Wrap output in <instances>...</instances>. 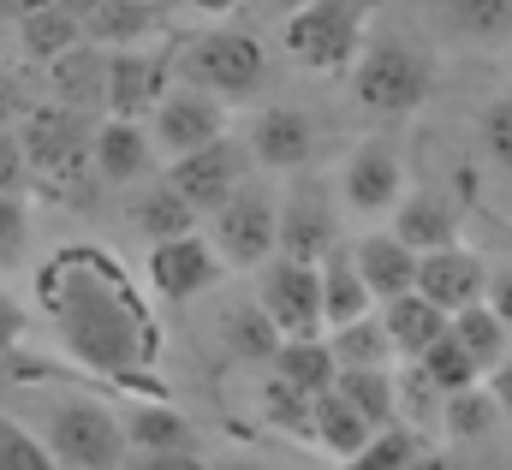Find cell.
<instances>
[{
  "label": "cell",
  "instance_id": "10",
  "mask_svg": "<svg viewBox=\"0 0 512 470\" xmlns=\"http://www.w3.org/2000/svg\"><path fill=\"white\" fill-rule=\"evenodd\" d=\"M149 143H155V155H191V149H203V143H215L221 131H227V102H215L209 90H191V84H167L161 90V102L149 108Z\"/></svg>",
  "mask_w": 512,
  "mask_h": 470
},
{
  "label": "cell",
  "instance_id": "15",
  "mask_svg": "<svg viewBox=\"0 0 512 470\" xmlns=\"http://www.w3.org/2000/svg\"><path fill=\"white\" fill-rule=\"evenodd\" d=\"M155 143H149V131H143V119H96V131H90V173L102 179V185H143V179H155Z\"/></svg>",
  "mask_w": 512,
  "mask_h": 470
},
{
  "label": "cell",
  "instance_id": "19",
  "mask_svg": "<svg viewBox=\"0 0 512 470\" xmlns=\"http://www.w3.org/2000/svg\"><path fill=\"white\" fill-rule=\"evenodd\" d=\"M352 268H358L364 292H370L376 304H387V298L411 292V280H417V250L399 244L393 233H364L352 244Z\"/></svg>",
  "mask_w": 512,
  "mask_h": 470
},
{
  "label": "cell",
  "instance_id": "51",
  "mask_svg": "<svg viewBox=\"0 0 512 470\" xmlns=\"http://www.w3.org/2000/svg\"><path fill=\"white\" fill-rule=\"evenodd\" d=\"M209 470H262V465H251V459H215Z\"/></svg>",
  "mask_w": 512,
  "mask_h": 470
},
{
  "label": "cell",
  "instance_id": "29",
  "mask_svg": "<svg viewBox=\"0 0 512 470\" xmlns=\"http://www.w3.org/2000/svg\"><path fill=\"white\" fill-rule=\"evenodd\" d=\"M221 346L239 357V363H268L280 352V328L262 316V304L245 298V304H227L221 310Z\"/></svg>",
  "mask_w": 512,
  "mask_h": 470
},
{
  "label": "cell",
  "instance_id": "42",
  "mask_svg": "<svg viewBox=\"0 0 512 470\" xmlns=\"http://www.w3.org/2000/svg\"><path fill=\"white\" fill-rule=\"evenodd\" d=\"M24 191H30V167H24L18 131L0 125V197H24Z\"/></svg>",
  "mask_w": 512,
  "mask_h": 470
},
{
  "label": "cell",
  "instance_id": "32",
  "mask_svg": "<svg viewBox=\"0 0 512 470\" xmlns=\"http://www.w3.org/2000/svg\"><path fill=\"white\" fill-rule=\"evenodd\" d=\"M441 30L459 42H495L512 30V0H435Z\"/></svg>",
  "mask_w": 512,
  "mask_h": 470
},
{
  "label": "cell",
  "instance_id": "22",
  "mask_svg": "<svg viewBox=\"0 0 512 470\" xmlns=\"http://www.w3.org/2000/svg\"><path fill=\"white\" fill-rule=\"evenodd\" d=\"M48 90H54V102L78 108V114H96L102 108V90H108V48L78 42V48L54 54L48 60Z\"/></svg>",
  "mask_w": 512,
  "mask_h": 470
},
{
  "label": "cell",
  "instance_id": "45",
  "mask_svg": "<svg viewBox=\"0 0 512 470\" xmlns=\"http://www.w3.org/2000/svg\"><path fill=\"white\" fill-rule=\"evenodd\" d=\"M131 470H209V459H197L191 447H179V453H137Z\"/></svg>",
  "mask_w": 512,
  "mask_h": 470
},
{
  "label": "cell",
  "instance_id": "39",
  "mask_svg": "<svg viewBox=\"0 0 512 470\" xmlns=\"http://www.w3.org/2000/svg\"><path fill=\"white\" fill-rule=\"evenodd\" d=\"M0 470H60L42 435H30L18 417H0Z\"/></svg>",
  "mask_w": 512,
  "mask_h": 470
},
{
  "label": "cell",
  "instance_id": "2",
  "mask_svg": "<svg viewBox=\"0 0 512 470\" xmlns=\"http://www.w3.org/2000/svg\"><path fill=\"white\" fill-rule=\"evenodd\" d=\"M429 90H435V60L411 36H376L352 60V96H358L364 114L376 119L417 114L429 102Z\"/></svg>",
  "mask_w": 512,
  "mask_h": 470
},
{
  "label": "cell",
  "instance_id": "3",
  "mask_svg": "<svg viewBox=\"0 0 512 470\" xmlns=\"http://www.w3.org/2000/svg\"><path fill=\"white\" fill-rule=\"evenodd\" d=\"M370 0H304L292 18H280V42H286V54L304 66V72H316V78H340V72H352V60H358V48L370 42Z\"/></svg>",
  "mask_w": 512,
  "mask_h": 470
},
{
  "label": "cell",
  "instance_id": "37",
  "mask_svg": "<svg viewBox=\"0 0 512 470\" xmlns=\"http://www.w3.org/2000/svg\"><path fill=\"white\" fill-rule=\"evenodd\" d=\"M417 369H423V375H429V381H435L441 393H459V387H471V381H483V369L471 363V352H465V346H459L453 334H441V340H435L429 352L417 357Z\"/></svg>",
  "mask_w": 512,
  "mask_h": 470
},
{
  "label": "cell",
  "instance_id": "49",
  "mask_svg": "<svg viewBox=\"0 0 512 470\" xmlns=\"http://www.w3.org/2000/svg\"><path fill=\"white\" fill-rule=\"evenodd\" d=\"M185 6H191V12H203V18H233L245 0H185Z\"/></svg>",
  "mask_w": 512,
  "mask_h": 470
},
{
  "label": "cell",
  "instance_id": "11",
  "mask_svg": "<svg viewBox=\"0 0 512 470\" xmlns=\"http://www.w3.org/2000/svg\"><path fill=\"white\" fill-rule=\"evenodd\" d=\"M262 316L280 328V340H304L322 334V292H316V262H292V256H268L262 262V286H256Z\"/></svg>",
  "mask_w": 512,
  "mask_h": 470
},
{
  "label": "cell",
  "instance_id": "9",
  "mask_svg": "<svg viewBox=\"0 0 512 470\" xmlns=\"http://www.w3.org/2000/svg\"><path fill=\"white\" fill-rule=\"evenodd\" d=\"M161 179H167V185L197 209V221H203V215H215V209L251 179V149L221 131L215 143H203V149H191V155H173Z\"/></svg>",
  "mask_w": 512,
  "mask_h": 470
},
{
  "label": "cell",
  "instance_id": "31",
  "mask_svg": "<svg viewBox=\"0 0 512 470\" xmlns=\"http://www.w3.org/2000/svg\"><path fill=\"white\" fill-rule=\"evenodd\" d=\"M322 340H328V352H334V369H387V363H393V346H387L376 310L358 316V322H346V328H328Z\"/></svg>",
  "mask_w": 512,
  "mask_h": 470
},
{
  "label": "cell",
  "instance_id": "23",
  "mask_svg": "<svg viewBox=\"0 0 512 470\" xmlns=\"http://www.w3.org/2000/svg\"><path fill=\"white\" fill-rule=\"evenodd\" d=\"M161 30V0H96L84 12L90 48H143Z\"/></svg>",
  "mask_w": 512,
  "mask_h": 470
},
{
  "label": "cell",
  "instance_id": "7",
  "mask_svg": "<svg viewBox=\"0 0 512 470\" xmlns=\"http://www.w3.org/2000/svg\"><path fill=\"white\" fill-rule=\"evenodd\" d=\"M340 244V209L322 179H292L274 197V256L292 262H322Z\"/></svg>",
  "mask_w": 512,
  "mask_h": 470
},
{
  "label": "cell",
  "instance_id": "5",
  "mask_svg": "<svg viewBox=\"0 0 512 470\" xmlns=\"http://www.w3.org/2000/svg\"><path fill=\"white\" fill-rule=\"evenodd\" d=\"M42 447L60 470H120L126 465V423L96 399H60L42 417Z\"/></svg>",
  "mask_w": 512,
  "mask_h": 470
},
{
  "label": "cell",
  "instance_id": "38",
  "mask_svg": "<svg viewBox=\"0 0 512 470\" xmlns=\"http://www.w3.org/2000/svg\"><path fill=\"white\" fill-rule=\"evenodd\" d=\"M262 417L274 423V429H286V435H304L310 441V393H298L292 381H262Z\"/></svg>",
  "mask_w": 512,
  "mask_h": 470
},
{
  "label": "cell",
  "instance_id": "8",
  "mask_svg": "<svg viewBox=\"0 0 512 470\" xmlns=\"http://www.w3.org/2000/svg\"><path fill=\"white\" fill-rule=\"evenodd\" d=\"M274 185L268 179H245L221 209H215V256L221 268H262L274 256Z\"/></svg>",
  "mask_w": 512,
  "mask_h": 470
},
{
  "label": "cell",
  "instance_id": "33",
  "mask_svg": "<svg viewBox=\"0 0 512 470\" xmlns=\"http://www.w3.org/2000/svg\"><path fill=\"white\" fill-rule=\"evenodd\" d=\"M334 393H340L370 429L393 423V363H387V369H340V375H334Z\"/></svg>",
  "mask_w": 512,
  "mask_h": 470
},
{
  "label": "cell",
  "instance_id": "18",
  "mask_svg": "<svg viewBox=\"0 0 512 470\" xmlns=\"http://www.w3.org/2000/svg\"><path fill=\"white\" fill-rule=\"evenodd\" d=\"M376 322H382L387 346H393V363H417L447 334V310H435L423 292H399V298L376 304Z\"/></svg>",
  "mask_w": 512,
  "mask_h": 470
},
{
  "label": "cell",
  "instance_id": "34",
  "mask_svg": "<svg viewBox=\"0 0 512 470\" xmlns=\"http://www.w3.org/2000/svg\"><path fill=\"white\" fill-rule=\"evenodd\" d=\"M423 447H429V435H417L405 423H382V429H370V441L352 459H340V470H405Z\"/></svg>",
  "mask_w": 512,
  "mask_h": 470
},
{
  "label": "cell",
  "instance_id": "27",
  "mask_svg": "<svg viewBox=\"0 0 512 470\" xmlns=\"http://www.w3.org/2000/svg\"><path fill=\"white\" fill-rule=\"evenodd\" d=\"M268 369H274L280 381H292L298 393H310V399H316V393H328V387H334V375H340V369H334V352H328V340H322V334L280 340V352L268 357Z\"/></svg>",
  "mask_w": 512,
  "mask_h": 470
},
{
  "label": "cell",
  "instance_id": "35",
  "mask_svg": "<svg viewBox=\"0 0 512 470\" xmlns=\"http://www.w3.org/2000/svg\"><path fill=\"white\" fill-rule=\"evenodd\" d=\"M495 423H501V405H495V393L483 381H471V387H459V393L441 399V429L459 435V441H483Z\"/></svg>",
  "mask_w": 512,
  "mask_h": 470
},
{
  "label": "cell",
  "instance_id": "20",
  "mask_svg": "<svg viewBox=\"0 0 512 470\" xmlns=\"http://www.w3.org/2000/svg\"><path fill=\"white\" fill-rule=\"evenodd\" d=\"M316 292H322V334H328V328H346V322H358V316L376 310V298L364 292V280H358V268H352V244H346V238L316 262Z\"/></svg>",
  "mask_w": 512,
  "mask_h": 470
},
{
  "label": "cell",
  "instance_id": "52",
  "mask_svg": "<svg viewBox=\"0 0 512 470\" xmlns=\"http://www.w3.org/2000/svg\"><path fill=\"white\" fill-rule=\"evenodd\" d=\"M18 6H24V0H0V18H18Z\"/></svg>",
  "mask_w": 512,
  "mask_h": 470
},
{
  "label": "cell",
  "instance_id": "24",
  "mask_svg": "<svg viewBox=\"0 0 512 470\" xmlns=\"http://www.w3.org/2000/svg\"><path fill=\"white\" fill-rule=\"evenodd\" d=\"M18 42H24L30 60L48 66L54 54H66V48L84 42V24H78L60 0H24V6H18Z\"/></svg>",
  "mask_w": 512,
  "mask_h": 470
},
{
  "label": "cell",
  "instance_id": "21",
  "mask_svg": "<svg viewBox=\"0 0 512 470\" xmlns=\"http://www.w3.org/2000/svg\"><path fill=\"white\" fill-rule=\"evenodd\" d=\"M387 215H393L387 233L399 238V244H411L417 256H423V250H441V244H459V209H453L447 197H435V191H411V197H399Z\"/></svg>",
  "mask_w": 512,
  "mask_h": 470
},
{
  "label": "cell",
  "instance_id": "25",
  "mask_svg": "<svg viewBox=\"0 0 512 470\" xmlns=\"http://www.w3.org/2000/svg\"><path fill=\"white\" fill-rule=\"evenodd\" d=\"M131 227L161 244V238H179V233H197V209L167 185V179H143V191L131 197Z\"/></svg>",
  "mask_w": 512,
  "mask_h": 470
},
{
  "label": "cell",
  "instance_id": "30",
  "mask_svg": "<svg viewBox=\"0 0 512 470\" xmlns=\"http://www.w3.org/2000/svg\"><path fill=\"white\" fill-rule=\"evenodd\" d=\"M441 399H447V393H441L417 363H393V423L429 435V429H441Z\"/></svg>",
  "mask_w": 512,
  "mask_h": 470
},
{
  "label": "cell",
  "instance_id": "36",
  "mask_svg": "<svg viewBox=\"0 0 512 470\" xmlns=\"http://www.w3.org/2000/svg\"><path fill=\"white\" fill-rule=\"evenodd\" d=\"M126 447H137V453H179V447H191V423L179 411H167V405H143L126 423Z\"/></svg>",
  "mask_w": 512,
  "mask_h": 470
},
{
  "label": "cell",
  "instance_id": "40",
  "mask_svg": "<svg viewBox=\"0 0 512 470\" xmlns=\"http://www.w3.org/2000/svg\"><path fill=\"white\" fill-rule=\"evenodd\" d=\"M36 102H42V96H36V84H30L24 72L0 66V125H6V131H18V125H24V114H30Z\"/></svg>",
  "mask_w": 512,
  "mask_h": 470
},
{
  "label": "cell",
  "instance_id": "13",
  "mask_svg": "<svg viewBox=\"0 0 512 470\" xmlns=\"http://www.w3.org/2000/svg\"><path fill=\"white\" fill-rule=\"evenodd\" d=\"M221 280V256L215 244L197 233H179V238H161L149 250V286L167 298V304H191L197 292H209Z\"/></svg>",
  "mask_w": 512,
  "mask_h": 470
},
{
  "label": "cell",
  "instance_id": "6",
  "mask_svg": "<svg viewBox=\"0 0 512 470\" xmlns=\"http://www.w3.org/2000/svg\"><path fill=\"white\" fill-rule=\"evenodd\" d=\"M90 131H96L90 114H78L66 102H36L18 125V149H24L30 179H48V185L84 179L90 173Z\"/></svg>",
  "mask_w": 512,
  "mask_h": 470
},
{
  "label": "cell",
  "instance_id": "41",
  "mask_svg": "<svg viewBox=\"0 0 512 470\" xmlns=\"http://www.w3.org/2000/svg\"><path fill=\"white\" fill-rule=\"evenodd\" d=\"M30 244V209L24 197H0V268H12Z\"/></svg>",
  "mask_w": 512,
  "mask_h": 470
},
{
  "label": "cell",
  "instance_id": "17",
  "mask_svg": "<svg viewBox=\"0 0 512 470\" xmlns=\"http://www.w3.org/2000/svg\"><path fill=\"white\" fill-rule=\"evenodd\" d=\"M245 149H251V167H268V173H304L310 167V155H316V125L304 108H262L251 125V137H245Z\"/></svg>",
  "mask_w": 512,
  "mask_h": 470
},
{
  "label": "cell",
  "instance_id": "28",
  "mask_svg": "<svg viewBox=\"0 0 512 470\" xmlns=\"http://www.w3.org/2000/svg\"><path fill=\"white\" fill-rule=\"evenodd\" d=\"M447 334H453V340H459V346L471 352V363H477L483 375H489V369H495L501 357H512V334H507V322H501V316H495V310H489L483 298H477V304H465V310H453V316H447Z\"/></svg>",
  "mask_w": 512,
  "mask_h": 470
},
{
  "label": "cell",
  "instance_id": "47",
  "mask_svg": "<svg viewBox=\"0 0 512 470\" xmlns=\"http://www.w3.org/2000/svg\"><path fill=\"white\" fill-rule=\"evenodd\" d=\"M489 393H495V405H501V417L512 423V357H501L495 369H489V381H483Z\"/></svg>",
  "mask_w": 512,
  "mask_h": 470
},
{
  "label": "cell",
  "instance_id": "14",
  "mask_svg": "<svg viewBox=\"0 0 512 470\" xmlns=\"http://www.w3.org/2000/svg\"><path fill=\"white\" fill-rule=\"evenodd\" d=\"M483 286H489V262L477 256V250H465V244H441V250H423L417 256V280H411V292H423L435 310H465V304H477L483 298Z\"/></svg>",
  "mask_w": 512,
  "mask_h": 470
},
{
  "label": "cell",
  "instance_id": "4",
  "mask_svg": "<svg viewBox=\"0 0 512 470\" xmlns=\"http://www.w3.org/2000/svg\"><path fill=\"white\" fill-rule=\"evenodd\" d=\"M173 72H179V84L209 90L215 102H245L268 84V48L251 30H203L179 48Z\"/></svg>",
  "mask_w": 512,
  "mask_h": 470
},
{
  "label": "cell",
  "instance_id": "26",
  "mask_svg": "<svg viewBox=\"0 0 512 470\" xmlns=\"http://www.w3.org/2000/svg\"><path fill=\"white\" fill-rule=\"evenodd\" d=\"M310 441L328 453V459H352L364 441H370V423L328 387V393H316L310 399Z\"/></svg>",
  "mask_w": 512,
  "mask_h": 470
},
{
  "label": "cell",
  "instance_id": "43",
  "mask_svg": "<svg viewBox=\"0 0 512 470\" xmlns=\"http://www.w3.org/2000/svg\"><path fill=\"white\" fill-rule=\"evenodd\" d=\"M483 149H489L501 167H512V96H501V102L483 114Z\"/></svg>",
  "mask_w": 512,
  "mask_h": 470
},
{
  "label": "cell",
  "instance_id": "12",
  "mask_svg": "<svg viewBox=\"0 0 512 470\" xmlns=\"http://www.w3.org/2000/svg\"><path fill=\"white\" fill-rule=\"evenodd\" d=\"M173 60L155 48H108V90H102V114L114 119H149V108L167 90Z\"/></svg>",
  "mask_w": 512,
  "mask_h": 470
},
{
  "label": "cell",
  "instance_id": "16",
  "mask_svg": "<svg viewBox=\"0 0 512 470\" xmlns=\"http://www.w3.org/2000/svg\"><path fill=\"white\" fill-rule=\"evenodd\" d=\"M399 197H405V161L387 143H364V149L346 155V167H340V203L352 215H387Z\"/></svg>",
  "mask_w": 512,
  "mask_h": 470
},
{
  "label": "cell",
  "instance_id": "1",
  "mask_svg": "<svg viewBox=\"0 0 512 470\" xmlns=\"http://www.w3.org/2000/svg\"><path fill=\"white\" fill-rule=\"evenodd\" d=\"M36 292H42V310L54 316L66 352L84 369L114 375L126 387L149 381V363L161 352V340H155L149 304L137 298V286L126 280V268L114 256H102L90 244L60 250L36 274Z\"/></svg>",
  "mask_w": 512,
  "mask_h": 470
},
{
  "label": "cell",
  "instance_id": "50",
  "mask_svg": "<svg viewBox=\"0 0 512 470\" xmlns=\"http://www.w3.org/2000/svg\"><path fill=\"white\" fill-rule=\"evenodd\" d=\"M256 6H262V12H268V18H292V12H298V6H304V0H256Z\"/></svg>",
  "mask_w": 512,
  "mask_h": 470
},
{
  "label": "cell",
  "instance_id": "48",
  "mask_svg": "<svg viewBox=\"0 0 512 470\" xmlns=\"http://www.w3.org/2000/svg\"><path fill=\"white\" fill-rule=\"evenodd\" d=\"M405 470H465V465H459V459H447V453H435V447H423Z\"/></svg>",
  "mask_w": 512,
  "mask_h": 470
},
{
  "label": "cell",
  "instance_id": "44",
  "mask_svg": "<svg viewBox=\"0 0 512 470\" xmlns=\"http://www.w3.org/2000/svg\"><path fill=\"white\" fill-rule=\"evenodd\" d=\"M483 304L507 322V334H512V268H489V286H483Z\"/></svg>",
  "mask_w": 512,
  "mask_h": 470
},
{
  "label": "cell",
  "instance_id": "46",
  "mask_svg": "<svg viewBox=\"0 0 512 470\" xmlns=\"http://www.w3.org/2000/svg\"><path fill=\"white\" fill-rule=\"evenodd\" d=\"M18 334H24V310H18V298L0 286V352L18 346Z\"/></svg>",
  "mask_w": 512,
  "mask_h": 470
}]
</instances>
